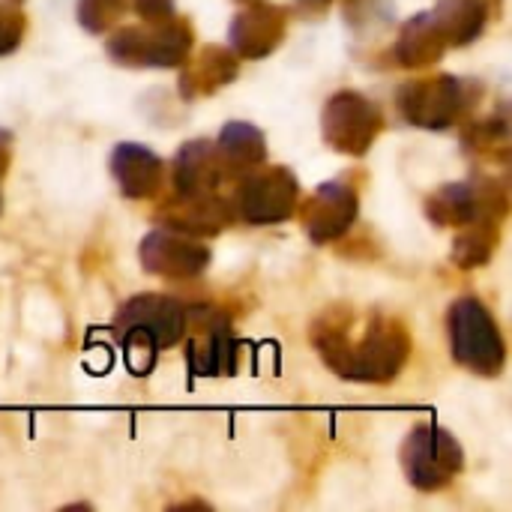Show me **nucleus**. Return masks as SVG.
Listing matches in <instances>:
<instances>
[{"label": "nucleus", "instance_id": "f3484780", "mask_svg": "<svg viewBox=\"0 0 512 512\" xmlns=\"http://www.w3.org/2000/svg\"><path fill=\"white\" fill-rule=\"evenodd\" d=\"M186 318H192V312L186 309ZM204 327L201 336H195L189 342V366L195 375H225V372H234L237 366V342L234 336L228 333V324L222 318H207V321H195Z\"/></svg>", "mask_w": 512, "mask_h": 512}, {"label": "nucleus", "instance_id": "393cba45", "mask_svg": "<svg viewBox=\"0 0 512 512\" xmlns=\"http://www.w3.org/2000/svg\"><path fill=\"white\" fill-rule=\"evenodd\" d=\"M9 144H12L9 132L0 129V177H3V171L9 168Z\"/></svg>", "mask_w": 512, "mask_h": 512}, {"label": "nucleus", "instance_id": "39448f33", "mask_svg": "<svg viewBox=\"0 0 512 512\" xmlns=\"http://www.w3.org/2000/svg\"><path fill=\"white\" fill-rule=\"evenodd\" d=\"M111 60L123 66H180L192 54V27L183 18L147 21V27H126L117 30L105 42Z\"/></svg>", "mask_w": 512, "mask_h": 512}, {"label": "nucleus", "instance_id": "5701e85b", "mask_svg": "<svg viewBox=\"0 0 512 512\" xmlns=\"http://www.w3.org/2000/svg\"><path fill=\"white\" fill-rule=\"evenodd\" d=\"M24 15L15 6H0V54H9L24 36Z\"/></svg>", "mask_w": 512, "mask_h": 512}, {"label": "nucleus", "instance_id": "1a4fd4ad", "mask_svg": "<svg viewBox=\"0 0 512 512\" xmlns=\"http://www.w3.org/2000/svg\"><path fill=\"white\" fill-rule=\"evenodd\" d=\"M426 210L435 225H450V228H465L483 219L501 222L507 213V192L495 180L450 183L429 198Z\"/></svg>", "mask_w": 512, "mask_h": 512}, {"label": "nucleus", "instance_id": "f8f14e48", "mask_svg": "<svg viewBox=\"0 0 512 512\" xmlns=\"http://www.w3.org/2000/svg\"><path fill=\"white\" fill-rule=\"evenodd\" d=\"M285 30H288V15L282 12V6L249 0V6L240 9L237 18L231 21V48L240 57L261 60L279 48Z\"/></svg>", "mask_w": 512, "mask_h": 512}, {"label": "nucleus", "instance_id": "4468645a", "mask_svg": "<svg viewBox=\"0 0 512 512\" xmlns=\"http://www.w3.org/2000/svg\"><path fill=\"white\" fill-rule=\"evenodd\" d=\"M162 228L189 234V237H213L231 222V207L213 195H180L159 213Z\"/></svg>", "mask_w": 512, "mask_h": 512}, {"label": "nucleus", "instance_id": "6ab92c4d", "mask_svg": "<svg viewBox=\"0 0 512 512\" xmlns=\"http://www.w3.org/2000/svg\"><path fill=\"white\" fill-rule=\"evenodd\" d=\"M444 48H447V39H444L441 27L435 24L432 12H423L402 27V36L396 42V57L402 66L420 69V66L435 63L444 54Z\"/></svg>", "mask_w": 512, "mask_h": 512}, {"label": "nucleus", "instance_id": "a211bd4d", "mask_svg": "<svg viewBox=\"0 0 512 512\" xmlns=\"http://www.w3.org/2000/svg\"><path fill=\"white\" fill-rule=\"evenodd\" d=\"M432 18L447 45H471L489 24V6L483 0H438Z\"/></svg>", "mask_w": 512, "mask_h": 512}, {"label": "nucleus", "instance_id": "2eb2a0df", "mask_svg": "<svg viewBox=\"0 0 512 512\" xmlns=\"http://www.w3.org/2000/svg\"><path fill=\"white\" fill-rule=\"evenodd\" d=\"M183 78H180V90L186 99H198V96H210L213 90H219L222 84H231L240 72L237 54L228 51L225 45H204L195 57L189 54L183 60Z\"/></svg>", "mask_w": 512, "mask_h": 512}, {"label": "nucleus", "instance_id": "b1692460", "mask_svg": "<svg viewBox=\"0 0 512 512\" xmlns=\"http://www.w3.org/2000/svg\"><path fill=\"white\" fill-rule=\"evenodd\" d=\"M144 21H165L174 15V0H132Z\"/></svg>", "mask_w": 512, "mask_h": 512}, {"label": "nucleus", "instance_id": "412c9836", "mask_svg": "<svg viewBox=\"0 0 512 512\" xmlns=\"http://www.w3.org/2000/svg\"><path fill=\"white\" fill-rule=\"evenodd\" d=\"M498 222L495 219H483V222H474V225H465V231L459 234L456 240V249H453V261L462 267V270H471V267H483L492 255H495V246H498Z\"/></svg>", "mask_w": 512, "mask_h": 512}, {"label": "nucleus", "instance_id": "4be33fe9", "mask_svg": "<svg viewBox=\"0 0 512 512\" xmlns=\"http://www.w3.org/2000/svg\"><path fill=\"white\" fill-rule=\"evenodd\" d=\"M126 9L129 0H78V24L90 33H105L123 18Z\"/></svg>", "mask_w": 512, "mask_h": 512}, {"label": "nucleus", "instance_id": "ddd939ff", "mask_svg": "<svg viewBox=\"0 0 512 512\" xmlns=\"http://www.w3.org/2000/svg\"><path fill=\"white\" fill-rule=\"evenodd\" d=\"M225 174L231 171L213 141H186L174 159L177 195H213Z\"/></svg>", "mask_w": 512, "mask_h": 512}, {"label": "nucleus", "instance_id": "0eeeda50", "mask_svg": "<svg viewBox=\"0 0 512 512\" xmlns=\"http://www.w3.org/2000/svg\"><path fill=\"white\" fill-rule=\"evenodd\" d=\"M324 141L348 156H363L375 144V138L384 129V117L372 99H366L357 90L336 93L321 117Z\"/></svg>", "mask_w": 512, "mask_h": 512}, {"label": "nucleus", "instance_id": "f03ea898", "mask_svg": "<svg viewBox=\"0 0 512 512\" xmlns=\"http://www.w3.org/2000/svg\"><path fill=\"white\" fill-rule=\"evenodd\" d=\"M186 330V306L165 294H138L114 318L117 342L126 351V363L138 375L156 363L162 348L177 345Z\"/></svg>", "mask_w": 512, "mask_h": 512}, {"label": "nucleus", "instance_id": "dca6fc26", "mask_svg": "<svg viewBox=\"0 0 512 512\" xmlns=\"http://www.w3.org/2000/svg\"><path fill=\"white\" fill-rule=\"evenodd\" d=\"M111 171L123 189L126 198L132 201H147L156 195L162 183V162L153 150L141 144H117L111 153Z\"/></svg>", "mask_w": 512, "mask_h": 512}, {"label": "nucleus", "instance_id": "6e6552de", "mask_svg": "<svg viewBox=\"0 0 512 512\" xmlns=\"http://www.w3.org/2000/svg\"><path fill=\"white\" fill-rule=\"evenodd\" d=\"M237 213L240 219L252 225H279L291 219L300 207V183L297 177L276 165L255 174H246V180L237 189Z\"/></svg>", "mask_w": 512, "mask_h": 512}, {"label": "nucleus", "instance_id": "423d86ee", "mask_svg": "<svg viewBox=\"0 0 512 512\" xmlns=\"http://www.w3.org/2000/svg\"><path fill=\"white\" fill-rule=\"evenodd\" d=\"M402 468L411 486L420 492H438L459 477L465 468V453L447 429L423 423L408 435L402 447Z\"/></svg>", "mask_w": 512, "mask_h": 512}, {"label": "nucleus", "instance_id": "20e7f679", "mask_svg": "<svg viewBox=\"0 0 512 512\" xmlns=\"http://www.w3.org/2000/svg\"><path fill=\"white\" fill-rule=\"evenodd\" d=\"M477 96L480 87L471 81H459L453 75H432V78L408 81L399 90L396 105L411 126L450 129L465 117V111L477 102Z\"/></svg>", "mask_w": 512, "mask_h": 512}, {"label": "nucleus", "instance_id": "9d476101", "mask_svg": "<svg viewBox=\"0 0 512 512\" xmlns=\"http://www.w3.org/2000/svg\"><path fill=\"white\" fill-rule=\"evenodd\" d=\"M141 264L153 276L192 279V276H201L204 267L210 264V249L201 246L189 234H180V231L159 225L141 243Z\"/></svg>", "mask_w": 512, "mask_h": 512}, {"label": "nucleus", "instance_id": "bb28decb", "mask_svg": "<svg viewBox=\"0 0 512 512\" xmlns=\"http://www.w3.org/2000/svg\"><path fill=\"white\" fill-rule=\"evenodd\" d=\"M246 3H249V0H246Z\"/></svg>", "mask_w": 512, "mask_h": 512}, {"label": "nucleus", "instance_id": "7ed1b4c3", "mask_svg": "<svg viewBox=\"0 0 512 512\" xmlns=\"http://www.w3.org/2000/svg\"><path fill=\"white\" fill-rule=\"evenodd\" d=\"M450 324V345L459 366L483 375L498 378L507 366V345L495 324V315L477 297H459L447 315Z\"/></svg>", "mask_w": 512, "mask_h": 512}, {"label": "nucleus", "instance_id": "aec40b11", "mask_svg": "<svg viewBox=\"0 0 512 512\" xmlns=\"http://www.w3.org/2000/svg\"><path fill=\"white\" fill-rule=\"evenodd\" d=\"M216 150L225 159L228 171H249V168H255V165L264 162L267 141H264V135L252 123L234 120V123H228L222 129V135L216 141Z\"/></svg>", "mask_w": 512, "mask_h": 512}, {"label": "nucleus", "instance_id": "a878e982", "mask_svg": "<svg viewBox=\"0 0 512 512\" xmlns=\"http://www.w3.org/2000/svg\"><path fill=\"white\" fill-rule=\"evenodd\" d=\"M312 3H330V0H312Z\"/></svg>", "mask_w": 512, "mask_h": 512}, {"label": "nucleus", "instance_id": "9b49d317", "mask_svg": "<svg viewBox=\"0 0 512 512\" xmlns=\"http://www.w3.org/2000/svg\"><path fill=\"white\" fill-rule=\"evenodd\" d=\"M357 189L345 180H333L315 189V195L303 204V228L315 243L339 240L357 219Z\"/></svg>", "mask_w": 512, "mask_h": 512}, {"label": "nucleus", "instance_id": "f257e3e1", "mask_svg": "<svg viewBox=\"0 0 512 512\" xmlns=\"http://www.w3.org/2000/svg\"><path fill=\"white\" fill-rule=\"evenodd\" d=\"M321 360L348 381L387 384L411 357V336L399 318L369 312L357 318L351 306H333L312 324Z\"/></svg>", "mask_w": 512, "mask_h": 512}]
</instances>
